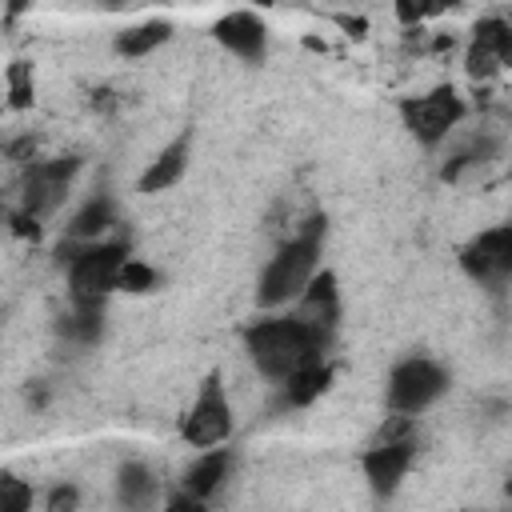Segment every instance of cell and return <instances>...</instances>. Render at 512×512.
<instances>
[{"mask_svg":"<svg viewBox=\"0 0 512 512\" xmlns=\"http://www.w3.org/2000/svg\"><path fill=\"white\" fill-rule=\"evenodd\" d=\"M156 492H160V484H156V476H152L148 464L132 460V464L120 468V476H116V496H120V504H124L128 512H148L152 500H156Z\"/></svg>","mask_w":512,"mask_h":512,"instance_id":"cell-14","label":"cell"},{"mask_svg":"<svg viewBox=\"0 0 512 512\" xmlns=\"http://www.w3.org/2000/svg\"><path fill=\"white\" fill-rule=\"evenodd\" d=\"M12 104H28L32 100V80H28V64H16L12 72Z\"/></svg>","mask_w":512,"mask_h":512,"instance_id":"cell-23","label":"cell"},{"mask_svg":"<svg viewBox=\"0 0 512 512\" xmlns=\"http://www.w3.org/2000/svg\"><path fill=\"white\" fill-rule=\"evenodd\" d=\"M448 392V372L428 356H408L388 376V408L396 416H420Z\"/></svg>","mask_w":512,"mask_h":512,"instance_id":"cell-4","label":"cell"},{"mask_svg":"<svg viewBox=\"0 0 512 512\" xmlns=\"http://www.w3.org/2000/svg\"><path fill=\"white\" fill-rule=\"evenodd\" d=\"M336 312H340V304H336V276H332V272H316V276L308 280V288L300 292L292 316H300V320L312 324V328L332 332Z\"/></svg>","mask_w":512,"mask_h":512,"instance_id":"cell-11","label":"cell"},{"mask_svg":"<svg viewBox=\"0 0 512 512\" xmlns=\"http://www.w3.org/2000/svg\"><path fill=\"white\" fill-rule=\"evenodd\" d=\"M188 152H192L188 148V136H176L168 148H160L156 160L140 176V192H164V188H172L184 176V168H188Z\"/></svg>","mask_w":512,"mask_h":512,"instance_id":"cell-13","label":"cell"},{"mask_svg":"<svg viewBox=\"0 0 512 512\" xmlns=\"http://www.w3.org/2000/svg\"><path fill=\"white\" fill-rule=\"evenodd\" d=\"M152 288H160V272H156L152 264H144V260H124L120 280H116V292L144 296V292H152Z\"/></svg>","mask_w":512,"mask_h":512,"instance_id":"cell-20","label":"cell"},{"mask_svg":"<svg viewBox=\"0 0 512 512\" xmlns=\"http://www.w3.org/2000/svg\"><path fill=\"white\" fill-rule=\"evenodd\" d=\"M212 36H216L232 56H240V60H248V64H260L264 52H268V28H264V20H260L256 12H244V8L220 16V20L212 24Z\"/></svg>","mask_w":512,"mask_h":512,"instance_id":"cell-10","label":"cell"},{"mask_svg":"<svg viewBox=\"0 0 512 512\" xmlns=\"http://www.w3.org/2000/svg\"><path fill=\"white\" fill-rule=\"evenodd\" d=\"M80 168V156H52V160H36L28 164L24 172V184H20V212L40 220L48 212H56L72 188V176Z\"/></svg>","mask_w":512,"mask_h":512,"instance_id":"cell-6","label":"cell"},{"mask_svg":"<svg viewBox=\"0 0 512 512\" xmlns=\"http://www.w3.org/2000/svg\"><path fill=\"white\" fill-rule=\"evenodd\" d=\"M412 456H416V440H388V444H368V452L360 456V468H364V480L372 484L376 496H392L404 480V472L412 468Z\"/></svg>","mask_w":512,"mask_h":512,"instance_id":"cell-9","label":"cell"},{"mask_svg":"<svg viewBox=\"0 0 512 512\" xmlns=\"http://www.w3.org/2000/svg\"><path fill=\"white\" fill-rule=\"evenodd\" d=\"M60 332L72 344H96L104 336V304L92 300H72V312L60 320Z\"/></svg>","mask_w":512,"mask_h":512,"instance_id":"cell-16","label":"cell"},{"mask_svg":"<svg viewBox=\"0 0 512 512\" xmlns=\"http://www.w3.org/2000/svg\"><path fill=\"white\" fill-rule=\"evenodd\" d=\"M468 104L464 96L452 88V84H440L424 96H408L400 100V116H404V128L420 140V144H440L460 120H464Z\"/></svg>","mask_w":512,"mask_h":512,"instance_id":"cell-5","label":"cell"},{"mask_svg":"<svg viewBox=\"0 0 512 512\" xmlns=\"http://www.w3.org/2000/svg\"><path fill=\"white\" fill-rule=\"evenodd\" d=\"M172 36V24L168 20H144V24H132L116 36V52L120 56H148L152 48H160L164 40Z\"/></svg>","mask_w":512,"mask_h":512,"instance_id":"cell-18","label":"cell"},{"mask_svg":"<svg viewBox=\"0 0 512 512\" xmlns=\"http://www.w3.org/2000/svg\"><path fill=\"white\" fill-rule=\"evenodd\" d=\"M32 484L12 476V472H0V512H32Z\"/></svg>","mask_w":512,"mask_h":512,"instance_id":"cell-21","label":"cell"},{"mask_svg":"<svg viewBox=\"0 0 512 512\" xmlns=\"http://www.w3.org/2000/svg\"><path fill=\"white\" fill-rule=\"evenodd\" d=\"M328 336L324 328L304 324L300 316H264L244 332L248 356L256 364L260 376L284 384L288 376H296L308 364H320L328 352Z\"/></svg>","mask_w":512,"mask_h":512,"instance_id":"cell-1","label":"cell"},{"mask_svg":"<svg viewBox=\"0 0 512 512\" xmlns=\"http://www.w3.org/2000/svg\"><path fill=\"white\" fill-rule=\"evenodd\" d=\"M80 508V488L76 484H56L44 500V512H76Z\"/></svg>","mask_w":512,"mask_h":512,"instance_id":"cell-22","label":"cell"},{"mask_svg":"<svg viewBox=\"0 0 512 512\" xmlns=\"http://www.w3.org/2000/svg\"><path fill=\"white\" fill-rule=\"evenodd\" d=\"M124 260H128V244H120V240H96V244H76L72 240L68 256H60V264H68L72 300L104 304V296L116 292Z\"/></svg>","mask_w":512,"mask_h":512,"instance_id":"cell-3","label":"cell"},{"mask_svg":"<svg viewBox=\"0 0 512 512\" xmlns=\"http://www.w3.org/2000/svg\"><path fill=\"white\" fill-rule=\"evenodd\" d=\"M232 472V452L228 448H208L204 456H196L184 472V492L196 500H208Z\"/></svg>","mask_w":512,"mask_h":512,"instance_id":"cell-12","label":"cell"},{"mask_svg":"<svg viewBox=\"0 0 512 512\" xmlns=\"http://www.w3.org/2000/svg\"><path fill=\"white\" fill-rule=\"evenodd\" d=\"M0 224H4V204H0Z\"/></svg>","mask_w":512,"mask_h":512,"instance_id":"cell-26","label":"cell"},{"mask_svg":"<svg viewBox=\"0 0 512 512\" xmlns=\"http://www.w3.org/2000/svg\"><path fill=\"white\" fill-rule=\"evenodd\" d=\"M460 268L476 284L500 288L512 276V228L508 224H496V228H484L480 236H472L460 248Z\"/></svg>","mask_w":512,"mask_h":512,"instance_id":"cell-8","label":"cell"},{"mask_svg":"<svg viewBox=\"0 0 512 512\" xmlns=\"http://www.w3.org/2000/svg\"><path fill=\"white\" fill-rule=\"evenodd\" d=\"M320 244H324V216H312L288 244L276 248V256H272L268 268L260 272L256 300H260L264 308L296 304L300 292L308 288V280L320 272Z\"/></svg>","mask_w":512,"mask_h":512,"instance_id":"cell-2","label":"cell"},{"mask_svg":"<svg viewBox=\"0 0 512 512\" xmlns=\"http://www.w3.org/2000/svg\"><path fill=\"white\" fill-rule=\"evenodd\" d=\"M164 512H208V500H196V496H188V492H176V496L164 504Z\"/></svg>","mask_w":512,"mask_h":512,"instance_id":"cell-24","label":"cell"},{"mask_svg":"<svg viewBox=\"0 0 512 512\" xmlns=\"http://www.w3.org/2000/svg\"><path fill=\"white\" fill-rule=\"evenodd\" d=\"M328 380H332V368L320 360V364H308V368H300L296 376H288V380L280 384V396H284V404L304 408V404H312V400L328 388Z\"/></svg>","mask_w":512,"mask_h":512,"instance_id":"cell-17","label":"cell"},{"mask_svg":"<svg viewBox=\"0 0 512 512\" xmlns=\"http://www.w3.org/2000/svg\"><path fill=\"white\" fill-rule=\"evenodd\" d=\"M472 44L484 48V52H492L500 64H508L512 60V28H508V20H500V16L480 20L472 28Z\"/></svg>","mask_w":512,"mask_h":512,"instance_id":"cell-19","label":"cell"},{"mask_svg":"<svg viewBox=\"0 0 512 512\" xmlns=\"http://www.w3.org/2000/svg\"><path fill=\"white\" fill-rule=\"evenodd\" d=\"M112 224H116V208H112V200H108V196H92V200L72 216V224H68V240H76V244H96Z\"/></svg>","mask_w":512,"mask_h":512,"instance_id":"cell-15","label":"cell"},{"mask_svg":"<svg viewBox=\"0 0 512 512\" xmlns=\"http://www.w3.org/2000/svg\"><path fill=\"white\" fill-rule=\"evenodd\" d=\"M180 436L192 448H216L232 436V408H228V396L220 388V376H208L200 384V396L192 400V408L180 420Z\"/></svg>","mask_w":512,"mask_h":512,"instance_id":"cell-7","label":"cell"},{"mask_svg":"<svg viewBox=\"0 0 512 512\" xmlns=\"http://www.w3.org/2000/svg\"><path fill=\"white\" fill-rule=\"evenodd\" d=\"M12 232H16V236H32V240H36V236H40V220H32V216L16 212V216H12Z\"/></svg>","mask_w":512,"mask_h":512,"instance_id":"cell-25","label":"cell"}]
</instances>
